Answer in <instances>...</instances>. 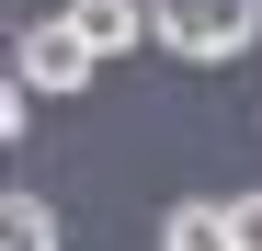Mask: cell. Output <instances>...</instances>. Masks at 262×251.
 <instances>
[{
	"instance_id": "1",
	"label": "cell",
	"mask_w": 262,
	"mask_h": 251,
	"mask_svg": "<svg viewBox=\"0 0 262 251\" xmlns=\"http://www.w3.org/2000/svg\"><path fill=\"white\" fill-rule=\"evenodd\" d=\"M148 12H160V46L194 57V69L251 57V34H262V0H148Z\"/></svg>"
},
{
	"instance_id": "2",
	"label": "cell",
	"mask_w": 262,
	"mask_h": 251,
	"mask_svg": "<svg viewBox=\"0 0 262 251\" xmlns=\"http://www.w3.org/2000/svg\"><path fill=\"white\" fill-rule=\"evenodd\" d=\"M92 69H103V46L80 34L69 12H46V23H23V46H12V80L34 103H69V92H92Z\"/></svg>"
},
{
	"instance_id": "3",
	"label": "cell",
	"mask_w": 262,
	"mask_h": 251,
	"mask_svg": "<svg viewBox=\"0 0 262 251\" xmlns=\"http://www.w3.org/2000/svg\"><path fill=\"white\" fill-rule=\"evenodd\" d=\"M69 23L92 34L103 57H125V46H148V34H160V12H148V0H69Z\"/></svg>"
},
{
	"instance_id": "4",
	"label": "cell",
	"mask_w": 262,
	"mask_h": 251,
	"mask_svg": "<svg viewBox=\"0 0 262 251\" xmlns=\"http://www.w3.org/2000/svg\"><path fill=\"white\" fill-rule=\"evenodd\" d=\"M160 251H239V228H228V205H171Z\"/></svg>"
},
{
	"instance_id": "5",
	"label": "cell",
	"mask_w": 262,
	"mask_h": 251,
	"mask_svg": "<svg viewBox=\"0 0 262 251\" xmlns=\"http://www.w3.org/2000/svg\"><path fill=\"white\" fill-rule=\"evenodd\" d=\"M0 251H57V205L46 194H12L0 205Z\"/></svg>"
},
{
	"instance_id": "6",
	"label": "cell",
	"mask_w": 262,
	"mask_h": 251,
	"mask_svg": "<svg viewBox=\"0 0 262 251\" xmlns=\"http://www.w3.org/2000/svg\"><path fill=\"white\" fill-rule=\"evenodd\" d=\"M228 228H239V251H262V194H228Z\"/></svg>"
}]
</instances>
